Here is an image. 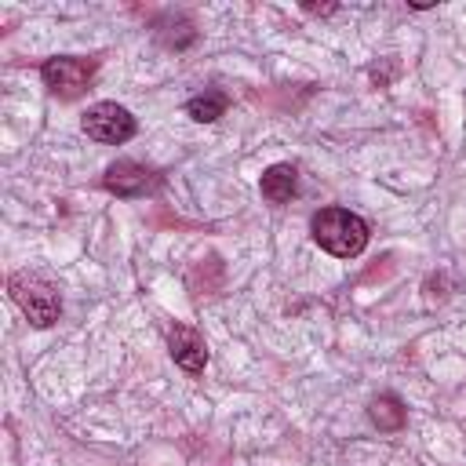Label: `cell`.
<instances>
[{"instance_id": "cell-1", "label": "cell", "mask_w": 466, "mask_h": 466, "mask_svg": "<svg viewBox=\"0 0 466 466\" xmlns=\"http://www.w3.org/2000/svg\"><path fill=\"white\" fill-rule=\"evenodd\" d=\"M309 233L317 248H324L335 258H353L368 248V222L346 208H320L309 222Z\"/></svg>"}, {"instance_id": "cell-2", "label": "cell", "mask_w": 466, "mask_h": 466, "mask_svg": "<svg viewBox=\"0 0 466 466\" xmlns=\"http://www.w3.org/2000/svg\"><path fill=\"white\" fill-rule=\"evenodd\" d=\"M7 291L15 299V306L29 317L33 328H51L62 313V299H58V288L36 273H15L7 280Z\"/></svg>"}, {"instance_id": "cell-3", "label": "cell", "mask_w": 466, "mask_h": 466, "mask_svg": "<svg viewBox=\"0 0 466 466\" xmlns=\"http://www.w3.org/2000/svg\"><path fill=\"white\" fill-rule=\"evenodd\" d=\"M80 127H84L87 138H95L102 146H124L138 131L135 116L124 106H116V102H95V106H87Z\"/></svg>"}, {"instance_id": "cell-4", "label": "cell", "mask_w": 466, "mask_h": 466, "mask_svg": "<svg viewBox=\"0 0 466 466\" xmlns=\"http://www.w3.org/2000/svg\"><path fill=\"white\" fill-rule=\"evenodd\" d=\"M95 76V62L91 58H76V55H55L40 66V80L47 84L51 95L58 98H76Z\"/></svg>"}, {"instance_id": "cell-5", "label": "cell", "mask_w": 466, "mask_h": 466, "mask_svg": "<svg viewBox=\"0 0 466 466\" xmlns=\"http://www.w3.org/2000/svg\"><path fill=\"white\" fill-rule=\"evenodd\" d=\"M102 186L109 193H116V197H146V193H153L160 186V175L142 167V164H135V160H116V164L106 167Z\"/></svg>"}, {"instance_id": "cell-6", "label": "cell", "mask_w": 466, "mask_h": 466, "mask_svg": "<svg viewBox=\"0 0 466 466\" xmlns=\"http://www.w3.org/2000/svg\"><path fill=\"white\" fill-rule=\"evenodd\" d=\"M167 350H171V360H175L182 371H189V375L204 371V364H208V342H204V335H200L197 328H189V324H175V328L167 331Z\"/></svg>"}, {"instance_id": "cell-7", "label": "cell", "mask_w": 466, "mask_h": 466, "mask_svg": "<svg viewBox=\"0 0 466 466\" xmlns=\"http://www.w3.org/2000/svg\"><path fill=\"white\" fill-rule=\"evenodd\" d=\"M258 189H262V197H266L269 204L291 200L295 189H299V167H295V164H273V167H266Z\"/></svg>"}, {"instance_id": "cell-8", "label": "cell", "mask_w": 466, "mask_h": 466, "mask_svg": "<svg viewBox=\"0 0 466 466\" xmlns=\"http://www.w3.org/2000/svg\"><path fill=\"white\" fill-rule=\"evenodd\" d=\"M368 415H371V422H375L379 430H386V433L400 430V426H404V419H408V411H404L400 397H393V393H379V397L371 400Z\"/></svg>"}, {"instance_id": "cell-9", "label": "cell", "mask_w": 466, "mask_h": 466, "mask_svg": "<svg viewBox=\"0 0 466 466\" xmlns=\"http://www.w3.org/2000/svg\"><path fill=\"white\" fill-rule=\"evenodd\" d=\"M186 113L197 120V124H211L226 113V95L222 91H204V95H193L186 102Z\"/></svg>"}]
</instances>
